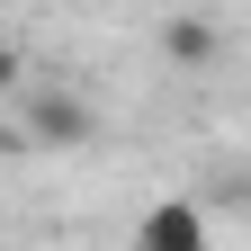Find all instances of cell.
<instances>
[{"mask_svg": "<svg viewBox=\"0 0 251 251\" xmlns=\"http://www.w3.org/2000/svg\"><path fill=\"white\" fill-rule=\"evenodd\" d=\"M27 81V63H18V45H0V90H18Z\"/></svg>", "mask_w": 251, "mask_h": 251, "instance_id": "4", "label": "cell"}, {"mask_svg": "<svg viewBox=\"0 0 251 251\" xmlns=\"http://www.w3.org/2000/svg\"><path fill=\"white\" fill-rule=\"evenodd\" d=\"M126 251H206V206L198 198H162V206H144V225Z\"/></svg>", "mask_w": 251, "mask_h": 251, "instance_id": "1", "label": "cell"}, {"mask_svg": "<svg viewBox=\"0 0 251 251\" xmlns=\"http://www.w3.org/2000/svg\"><path fill=\"white\" fill-rule=\"evenodd\" d=\"M27 135L36 144H90V108L72 90H36V99H27Z\"/></svg>", "mask_w": 251, "mask_h": 251, "instance_id": "2", "label": "cell"}, {"mask_svg": "<svg viewBox=\"0 0 251 251\" xmlns=\"http://www.w3.org/2000/svg\"><path fill=\"white\" fill-rule=\"evenodd\" d=\"M162 54L179 63V72H206V63L225 54V36H215V18H171L162 27Z\"/></svg>", "mask_w": 251, "mask_h": 251, "instance_id": "3", "label": "cell"}]
</instances>
